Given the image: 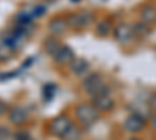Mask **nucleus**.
<instances>
[{"instance_id": "f257e3e1", "label": "nucleus", "mask_w": 156, "mask_h": 140, "mask_svg": "<svg viewBox=\"0 0 156 140\" xmlns=\"http://www.w3.org/2000/svg\"><path fill=\"white\" fill-rule=\"evenodd\" d=\"M81 86H83L84 90H86L89 95H92V97H95V95H103V94H109V89L105 86V83H103L101 76H100L98 73H90V75H87L86 78L83 80Z\"/></svg>"}, {"instance_id": "f03ea898", "label": "nucleus", "mask_w": 156, "mask_h": 140, "mask_svg": "<svg viewBox=\"0 0 156 140\" xmlns=\"http://www.w3.org/2000/svg\"><path fill=\"white\" fill-rule=\"evenodd\" d=\"M75 115H76L78 121H81V125L90 126L92 123L97 121L98 111L94 106H90V104H78L75 108Z\"/></svg>"}, {"instance_id": "7ed1b4c3", "label": "nucleus", "mask_w": 156, "mask_h": 140, "mask_svg": "<svg viewBox=\"0 0 156 140\" xmlns=\"http://www.w3.org/2000/svg\"><path fill=\"white\" fill-rule=\"evenodd\" d=\"M90 20H92V12L87 11V9L72 12V14L66 19L67 27H72V28H84Z\"/></svg>"}, {"instance_id": "20e7f679", "label": "nucleus", "mask_w": 156, "mask_h": 140, "mask_svg": "<svg viewBox=\"0 0 156 140\" xmlns=\"http://www.w3.org/2000/svg\"><path fill=\"white\" fill-rule=\"evenodd\" d=\"M70 125H72V121L66 115H59L50 121V132L56 137H62L70 128Z\"/></svg>"}, {"instance_id": "39448f33", "label": "nucleus", "mask_w": 156, "mask_h": 140, "mask_svg": "<svg viewBox=\"0 0 156 140\" xmlns=\"http://www.w3.org/2000/svg\"><path fill=\"white\" fill-rule=\"evenodd\" d=\"M144 126H145V120L140 115H137V114H131V115L123 121V128L128 132H139V131L144 129Z\"/></svg>"}, {"instance_id": "423d86ee", "label": "nucleus", "mask_w": 156, "mask_h": 140, "mask_svg": "<svg viewBox=\"0 0 156 140\" xmlns=\"http://www.w3.org/2000/svg\"><path fill=\"white\" fill-rule=\"evenodd\" d=\"M94 108L101 112H109L114 108V100L109 97V94L95 95L94 97Z\"/></svg>"}, {"instance_id": "0eeeda50", "label": "nucleus", "mask_w": 156, "mask_h": 140, "mask_svg": "<svg viewBox=\"0 0 156 140\" xmlns=\"http://www.w3.org/2000/svg\"><path fill=\"white\" fill-rule=\"evenodd\" d=\"M131 36H133V27H129L128 23H120L114 28V37L122 44L128 42L131 39Z\"/></svg>"}, {"instance_id": "6e6552de", "label": "nucleus", "mask_w": 156, "mask_h": 140, "mask_svg": "<svg viewBox=\"0 0 156 140\" xmlns=\"http://www.w3.org/2000/svg\"><path fill=\"white\" fill-rule=\"evenodd\" d=\"M73 50L70 47H66V45H61L59 50L56 52V55L53 56V59L61 66H66V64H70V61L73 59Z\"/></svg>"}, {"instance_id": "1a4fd4ad", "label": "nucleus", "mask_w": 156, "mask_h": 140, "mask_svg": "<svg viewBox=\"0 0 156 140\" xmlns=\"http://www.w3.org/2000/svg\"><path fill=\"white\" fill-rule=\"evenodd\" d=\"M28 120V114L27 111H25L23 108L20 106H16V108H12L11 112H9V121L11 123H14V125H22Z\"/></svg>"}, {"instance_id": "9d476101", "label": "nucleus", "mask_w": 156, "mask_h": 140, "mask_svg": "<svg viewBox=\"0 0 156 140\" xmlns=\"http://www.w3.org/2000/svg\"><path fill=\"white\" fill-rule=\"evenodd\" d=\"M69 67H70V72H72V73H75V75H78V76H81V75H84V73L87 72L89 64H87V61H86V59L73 58V59L70 61Z\"/></svg>"}, {"instance_id": "9b49d317", "label": "nucleus", "mask_w": 156, "mask_h": 140, "mask_svg": "<svg viewBox=\"0 0 156 140\" xmlns=\"http://www.w3.org/2000/svg\"><path fill=\"white\" fill-rule=\"evenodd\" d=\"M48 30L53 33V34H62L64 31L67 30V22L66 19H61V17H55L48 22Z\"/></svg>"}, {"instance_id": "f8f14e48", "label": "nucleus", "mask_w": 156, "mask_h": 140, "mask_svg": "<svg viewBox=\"0 0 156 140\" xmlns=\"http://www.w3.org/2000/svg\"><path fill=\"white\" fill-rule=\"evenodd\" d=\"M140 20L144 22V23H147V25L156 22V8L153 5L144 6V9L140 11Z\"/></svg>"}, {"instance_id": "ddd939ff", "label": "nucleus", "mask_w": 156, "mask_h": 140, "mask_svg": "<svg viewBox=\"0 0 156 140\" xmlns=\"http://www.w3.org/2000/svg\"><path fill=\"white\" fill-rule=\"evenodd\" d=\"M59 47H61V44H59V41L56 39V37H47L45 42H44V50L50 56H55L56 52L59 50Z\"/></svg>"}, {"instance_id": "4468645a", "label": "nucleus", "mask_w": 156, "mask_h": 140, "mask_svg": "<svg viewBox=\"0 0 156 140\" xmlns=\"http://www.w3.org/2000/svg\"><path fill=\"white\" fill-rule=\"evenodd\" d=\"M133 34L134 36H139V37H145V36H148L150 34V27L147 23H144V22H137V23H134V27H133Z\"/></svg>"}, {"instance_id": "2eb2a0df", "label": "nucleus", "mask_w": 156, "mask_h": 140, "mask_svg": "<svg viewBox=\"0 0 156 140\" xmlns=\"http://www.w3.org/2000/svg\"><path fill=\"white\" fill-rule=\"evenodd\" d=\"M80 135H81L80 129H78L76 126L70 125V128L67 129V132H66V134L62 135V138H64V140H78V138H80Z\"/></svg>"}, {"instance_id": "dca6fc26", "label": "nucleus", "mask_w": 156, "mask_h": 140, "mask_svg": "<svg viewBox=\"0 0 156 140\" xmlns=\"http://www.w3.org/2000/svg\"><path fill=\"white\" fill-rule=\"evenodd\" d=\"M11 53H12V48H11L6 42H0V61L9 59Z\"/></svg>"}, {"instance_id": "f3484780", "label": "nucleus", "mask_w": 156, "mask_h": 140, "mask_svg": "<svg viewBox=\"0 0 156 140\" xmlns=\"http://www.w3.org/2000/svg\"><path fill=\"white\" fill-rule=\"evenodd\" d=\"M109 31H111V27H109V23L106 22V20H101L98 25H97V34L98 36H108L109 34Z\"/></svg>"}, {"instance_id": "a211bd4d", "label": "nucleus", "mask_w": 156, "mask_h": 140, "mask_svg": "<svg viewBox=\"0 0 156 140\" xmlns=\"http://www.w3.org/2000/svg\"><path fill=\"white\" fill-rule=\"evenodd\" d=\"M14 140H31V135L25 131H19L14 134Z\"/></svg>"}, {"instance_id": "6ab92c4d", "label": "nucleus", "mask_w": 156, "mask_h": 140, "mask_svg": "<svg viewBox=\"0 0 156 140\" xmlns=\"http://www.w3.org/2000/svg\"><path fill=\"white\" fill-rule=\"evenodd\" d=\"M9 131L6 128H3V126H0V140H8L9 138Z\"/></svg>"}, {"instance_id": "aec40b11", "label": "nucleus", "mask_w": 156, "mask_h": 140, "mask_svg": "<svg viewBox=\"0 0 156 140\" xmlns=\"http://www.w3.org/2000/svg\"><path fill=\"white\" fill-rule=\"evenodd\" d=\"M150 106H151V108L156 111V94H154V95L150 98Z\"/></svg>"}, {"instance_id": "412c9836", "label": "nucleus", "mask_w": 156, "mask_h": 140, "mask_svg": "<svg viewBox=\"0 0 156 140\" xmlns=\"http://www.w3.org/2000/svg\"><path fill=\"white\" fill-rule=\"evenodd\" d=\"M6 111V104H3V103H0V115Z\"/></svg>"}, {"instance_id": "4be33fe9", "label": "nucleus", "mask_w": 156, "mask_h": 140, "mask_svg": "<svg viewBox=\"0 0 156 140\" xmlns=\"http://www.w3.org/2000/svg\"><path fill=\"white\" fill-rule=\"evenodd\" d=\"M151 125L156 128V114H153V115H151Z\"/></svg>"}, {"instance_id": "5701e85b", "label": "nucleus", "mask_w": 156, "mask_h": 140, "mask_svg": "<svg viewBox=\"0 0 156 140\" xmlns=\"http://www.w3.org/2000/svg\"><path fill=\"white\" fill-rule=\"evenodd\" d=\"M129 140H139V138H129Z\"/></svg>"}]
</instances>
